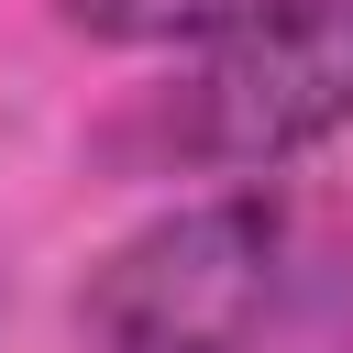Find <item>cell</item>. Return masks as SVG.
Instances as JSON below:
<instances>
[{"label":"cell","instance_id":"1","mask_svg":"<svg viewBox=\"0 0 353 353\" xmlns=\"http://www.w3.org/2000/svg\"><path fill=\"white\" fill-rule=\"evenodd\" d=\"M287 298V210L276 199H199L110 243L77 287L88 353H254Z\"/></svg>","mask_w":353,"mask_h":353},{"label":"cell","instance_id":"2","mask_svg":"<svg viewBox=\"0 0 353 353\" xmlns=\"http://www.w3.org/2000/svg\"><path fill=\"white\" fill-rule=\"evenodd\" d=\"M353 121V0H287L210 44V66L176 88L165 132L188 165L265 176Z\"/></svg>","mask_w":353,"mask_h":353},{"label":"cell","instance_id":"3","mask_svg":"<svg viewBox=\"0 0 353 353\" xmlns=\"http://www.w3.org/2000/svg\"><path fill=\"white\" fill-rule=\"evenodd\" d=\"M55 11L99 44H221V33H243L287 0H55Z\"/></svg>","mask_w":353,"mask_h":353},{"label":"cell","instance_id":"4","mask_svg":"<svg viewBox=\"0 0 353 353\" xmlns=\"http://www.w3.org/2000/svg\"><path fill=\"white\" fill-rule=\"evenodd\" d=\"M320 353H353V287L331 298V331H320Z\"/></svg>","mask_w":353,"mask_h":353}]
</instances>
